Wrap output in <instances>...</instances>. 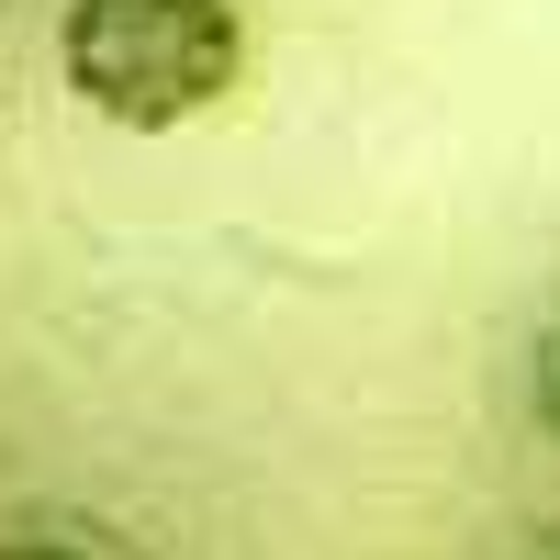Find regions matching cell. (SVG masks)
Wrapping results in <instances>:
<instances>
[{
    "label": "cell",
    "instance_id": "6da1fadb",
    "mask_svg": "<svg viewBox=\"0 0 560 560\" xmlns=\"http://www.w3.org/2000/svg\"><path fill=\"white\" fill-rule=\"evenodd\" d=\"M57 79L113 135H179L247 79V0H57Z\"/></svg>",
    "mask_w": 560,
    "mask_h": 560
},
{
    "label": "cell",
    "instance_id": "7a4b0ae2",
    "mask_svg": "<svg viewBox=\"0 0 560 560\" xmlns=\"http://www.w3.org/2000/svg\"><path fill=\"white\" fill-rule=\"evenodd\" d=\"M516 415L560 448V292L538 303V325H527V348H516Z\"/></svg>",
    "mask_w": 560,
    "mask_h": 560
},
{
    "label": "cell",
    "instance_id": "3957f363",
    "mask_svg": "<svg viewBox=\"0 0 560 560\" xmlns=\"http://www.w3.org/2000/svg\"><path fill=\"white\" fill-rule=\"evenodd\" d=\"M0 560H113V549H90V538H0Z\"/></svg>",
    "mask_w": 560,
    "mask_h": 560
},
{
    "label": "cell",
    "instance_id": "277c9868",
    "mask_svg": "<svg viewBox=\"0 0 560 560\" xmlns=\"http://www.w3.org/2000/svg\"><path fill=\"white\" fill-rule=\"evenodd\" d=\"M527 560H560V527H549V538H538V549H527Z\"/></svg>",
    "mask_w": 560,
    "mask_h": 560
}]
</instances>
